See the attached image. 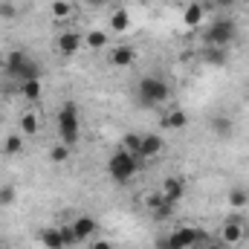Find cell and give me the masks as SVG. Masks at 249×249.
<instances>
[{"label":"cell","mask_w":249,"mask_h":249,"mask_svg":"<svg viewBox=\"0 0 249 249\" xmlns=\"http://www.w3.org/2000/svg\"><path fill=\"white\" fill-rule=\"evenodd\" d=\"M84 47H90V50H105V47H107V32L90 29V32L84 35Z\"/></svg>","instance_id":"cell-17"},{"label":"cell","mask_w":249,"mask_h":249,"mask_svg":"<svg viewBox=\"0 0 249 249\" xmlns=\"http://www.w3.org/2000/svg\"><path fill=\"white\" fill-rule=\"evenodd\" d=\"M247 203H249L247 188H232V191H229V206H232V209H244Z\"/></svg>","instance_id":"cell-24"},{"label":"cell","mask_w":249,"mask_h":249,"mask_svg":"<svg viewBox=\"0 0 249 249\" xmlns=\"http://www.w3.org/2000/svg\"><path fill=\"white\" fill-rule=\"evenodd\" d=\"M90 249H113V247H110L107 241H93V244H90Z\"/></svg>","instance_id":"cell-33"},{"label":"cell","mask_w":249,"mask_h":249,"mask_svg":"<svg viewBox=\"0 0 249 249\" xmlns=\"http://www.w3.org/2000/svg\"><path fill=\"white\" fill-rule=\"evenodd\" d=\"M212 235L203 232V229H194V226H183V229H174L171 235H162L157 241V249H203V244L209 241Z\"/></svg>","instance_id":"cell-3"},{"label":"cell","mask_w":249,"mask_h":249,"mask_svg":"<svg viewBox=\"0 0 249 249\" xmlns=\"http://www.w3.org/2000/svg\"><path fill=\"white\" fill-rule=\"evenodd\" d=\"M15 197H18L15 186H0V206H12Z\"/></svg>","instance_id":"cell-27"},{"label":"cell","mask_w":249,"mask_h":249,"mask_svg":"<svg viewBox=\"0 0 249 249\" xmlns=\"http://www.w3.org/2000/svg\"><path fill=\"white\" fill-rule=\"evenodd\" d=\"M162 197H165V203H177L183 194H186V183L180 180V177H168L165 183H162Z\"/></svg>","instance_id":"cell-12"},{"label":"cell","mask_w":249,"mask_h":249,"mask_svg":"<svg viewBox=\"0 0 249 249\" xmlns=\"http://www.w3.org/2000/svg\"><path fill=\"white\" fill-rule=\"evenodd\" d=\"M200 58H203V64H209V67H223V64L229 61V53L223 47H206Z\"/></svg>","instance_id":"cell-15"},{"label":"cell","mask_w":249,"mask_h":249,"mask_svg":"<svg viewBox=\"0 0 249 249\" xmlns=\"http://www.w3.org/2000/svg\"><path fill=\"white\" fill-rule=\"evenodd\" d=\"M70 151H72V148H67V145H55V148H53V151H50V160H53V162H55V165H61V162H67V160H70Z\"/></svg>","instance_id":"cell-26"},{"label":"cell","mask_w":249,"mask_h":249,"mask_svg":"<svg viewBox=\"0 0 249 249\" xmlns=\"http://www.w3.org/2000/svg\"><path fill=\"white\" fill-rule=\"evenodd\" d=\"M3 67H6V55L0 53V72H3Z\"/></svg>","instance_id":"cell-35"},{"label":"cell","mask_w":249,"mask_h":249,"mask_svg":"<svg viewBox=\"0 0 249 249\" xmlns=\"http://www.w3.org/2000/svg\"><path fill=\"white\" fill-rule=\"evenodd\" d=\"M70 226H72V232H75L78 244H81V241H90V238H93V235L99 232V223H96V220H93L90 214H78V217H75V220H72Z\"/></svg>","instance_id":"cell-10"},{"label":"cell","mask_w":249,"mask_h":249,"mask_svg":"<svg viewBox=\"0 0 249 249\" xmlns=\"http://www.w3.org/2000/svg\"><path fill=\"white\" fill-rule=\"evenodd\" d=\"M3 72H6L9 81H15V84L20 87L23 81L41 78V64L35 61V58H29L23 50H12V53H6V67H3Z\"/></svg>","instance_id":"cell-1"},{"label":"cell","mask_w":249,"mask_h":249,"mask_svg":"<svg viewBox=\"0 0 249 249\" xmlns=\"http://www.w3.org/2000/svg\"><path fill=\"white\" fill-rule=\"evenodd\" d=\"M87 3H90V6H93V9H102V6H107V3H110V0H87Z\"/></svg>","instance_id":"cell-34"},{"label":"cell","mask_w":249,"mask_h":249,"mask_svg":"<svg viewBox=\"0 0 249 249\" xmlns=\"http://www.w3.org/2000/svg\"><path fill=\"white\" fill-rule=\"evenodd\" d=\"M136 99L142 107H160L171 99V84L160 75H145L136 84Z\"/></svg>","instance_id":"cell-2"},{"label":"cell","mask_w":249,"mask_h":249,"mask_svg":"<svg viewBox=\"0 0 249 249\" xmlns=\"http://www.w3.org/2000/svg\"><path fill=\"white\" fill-rule=\"evenodd\" d=\"M15 15H18V9H15L12 3H0V18H9V20H12Z\"/></svg>","instance_id":"cell-31"},{"label":"cell","mask_w":249,"mask_h":249,"mask_svg":"<svg viewBox=\"0 0 249 249\" xmlns=\"http://www.w3.org/2000/svg\"><path fill=\"white\" fill-rule=\"evenodd\" d=\"M38 241L44 249H67L64 247V238H61V226H47L38 232Z\"/></svg>","instance_id":"cell-11"},{"label":"cell","mask_w":249,"mask_h":249,"mask_svg":"<svg viewBox=\"0 0 249 249\" xmlns=\"http://www.w3.org/2000/svg\"><path fill=\"white\" fill-rule=\"evenodd\" d=\"M55 124H58V133H61V142L67 148H72L81 136V116H78V107L75 102H64V107L55 116Z\"/></svg>","instance_id":"cell-4"},{"label":"cell","mask_w":249,"mask_h":249,"mask_svg":"<svg viewBox=\"0 0 249 249\" xmlns=\"http://www.w3.org/2000/svg\"><path fill=\"white\" fill-rule=\"evenodd\" d=\"M81 47H84V35H81V32H75V29L61 32V35H58V41H55V50H58L61 55H75Z\"/></svg>","instance_id":"cell-8"},{"label":"cell","mask_w":249,"mask_h":249,"mask_svg":"<svg viewBox=\"0 0 249 249\" xmlns=\"http://www.w3.org/2000/svg\"><path fill=\"white\" fill-rule=\"evenodd\" d=\"M38 127H41V119H38V113L26 110V113L20 116V133H26V136H35V133H38Z\"/></svg>","instance_id":"cell-18"},{"label":"cell","mask_w":249,"mask_h":249,"mask_svg":"<svg viewBox=\"0 0 249 249\" xmlns=\"http://www.w3.org/2000/svg\"><path fill=\"white\" fill-rule=\"evenodd\" d=\"M209 127H212V133H217V136H232V119H229V116H212V119H209Z\"/></svg>","instance_id":"cell-20"},{"label":"cell","mask_w":249,"mask_h":249,"mask_svg":"<svg viewBox=\"0 0 249 249\" xmlns=\"http://www.w3.org/2000/svg\"><path fill=\"white\" fill-rule=\"evenodd\" d=\"M171 214H174V203H162V206L154 212V217H157V220H168Z\"/></svg>","instance_id":"cell-29"},{"label":"cell","mask_w":249,"mask_h":249,"mask_svg":"<svg viewBox=\"0 0 249 249\" xmlns=\"http://www.w3.org/2000/svg\"><path fill=\"white\" fill-rule=\"evenodd\" d=\"M203 249H226V244H223L220 238H217V241H214V238H209V241L203 244Z\"/></svg>","instance_id":"cell-32"},{"label":"cell","mask_w":249,"mask_h":249,"mask_svg":"<svg viewBox=\"0 0 249 249\" xmlns=\"http://www.w3.org/2000/svg\"><path fill=\"white\" fill-rule=\"evenodd\" d=\"M122 148L127 151V154H136V157H139V148H142V133H124ZM139 160H142V157H139Z\"/></svg>","instance_id":"cell-23"},{"label":"cell","mask_w":249,"mask_h":249,"mask_svg":"<svg viewBox=\"0 0 249 249\" xmlns=\"http://www.w3.org/2000/svg\"><path fill=\"white\" fill-rule=\"evenodd\" d=\"M53 18L55 20H64V18H70L72 15V3H67V0H53Z\"/></svg>","instance_id":"cell-25"},{"label":"cell","mask_w":249,"mask_h":249,"mask_svg":"<svg viewBox=\"0 0 249 249\" xmlns=\"http://www.w3.org/2000/svg\"><path fill=\"white\" fill-rule=\"evenodd\" d=\"M139 171V157L136 154H127L124 148H119L116 154H110L107 160V174L113 183H130Z\"/></svg>","instance_id":"cell-5"},{"label":"cell","mask_w":249,"mask_h":249,"mask_svg":"<svg viewBox=\"0 0 249 249\" xmlns=\"http://www.w3.org/2000/svg\"><path fill=\"white\" fill-rule=\"evenodd\" d=\"M107 58H110V64H113V67H130V64L136 61V50H133V47H124V44H122V47H113Z\"/></svg>","instance_id":"cell-13"},{"label":"cell","mask_w":249,"mask_h":249,"mask_svg":"<svg viewBox=\"0 0 249 249\" xmlns=\"http://www.w3.org/2000/svg\"><path fill=\"white\" fill-rule=\"evenodd\" d=\"M235 38H238V23H235L232 18H214V20L209 23L206 35H203L206 47H223V50H226Z\"/></svg>","instance_id":"cell-6"},{"label":"cell","mask_w":249,"mask_h":249,"mask_svg":"<svg viewBox=\"0 0 249 249\" xmlns=\"http://www.w3.org/2000/svg\"><path fill=\"white\" fill-rule=\"evenodd\" d=\"M162 203H165V197H162V191H154V194H148V197H145V206H148L151 212H157V209H160Z\"/></svg>","instance_id":"cell-28"},{"label":"cell","mask_w":249,"mask_h":249,"mask_svg":"<svg viewBox=\"0 0 249 249\" xmlns=\"http://www.w3.org/2000/svg\"><path fill=\"white\" fill-rule=\"evenodd\" d=\"M0 151H3L6 157H15V154H20V151H23V136H18V133L6 136V139H3V145H0Z\"/></svg>","instance_id":"cell-22"},{"label":"cell","mask_w":249,"mask_h":249,"mask_svg":"<svg viewBox=\"0 0 249 249\" xmlns=\"http://www.w3.org/2000/svg\"><path fill=\"white\" fill-rule=\"evenodd\" d=\"M203 12H206V9H203L200 3H188L186 12H183V23H186L188 29H197L200 20H203Z\"/></svg>","instance_id":"cell-16"},{"label":"cell","mask_w":249,"mask_h":249,"mask_svg":"<svg viewBox=\"0 0 249 249\" xmlns=\"http://www.w3.org/2000/svg\"><path fill=\"white\" fill-rule=\"evenodd\" d=\"M61 238H64V247H75V244H78V238H75L72 226H61Z\"/></svg>","instance_id":"cell-30"},{"label":"cell","mask_w":249,"mask_h":249,"mask_svg":"<svg viewBox=\"0 0 249 249\" xmlns=\"http://www.w3.org/2000/svg\"><path fill=\"white\" fill-rule=\"evenodd\" d=\"M220 241H223L226 247H235V244L244 241V220H241V214H232V217L223 223V229H220Z\"/></svg>","instance_id":"cell-7"},{"label":"cell","mask_w":249,"mask_h":249,"mask_svg":"<svg viewBox=\"0 0 249 249\" xmlns=\"http://www.w3.org/2000/svg\"><path fill=\"white\" fill-rule=\"evenodd\" d=\"M160 124H162L165 130H183V127L188 124V113L186 110H180V107H174V110H168V113L162 116V122Z\"/></svg>","instance_id":"cell-14"},{"label":"cell","mask_w":249,"mask_h":249,"mask_svg":"<svg viewBox=\"0 0 249 249\" xmlns=\"http://www.w3.org/2000/svg\"><path fill=\"white\" fill-rule=\"evenodd\" d=\"M20 96H23L26 102H38V99H41V78L23 81V84H20Z\"/></svg>","instance_id":"cell-21"},{"label":"cell","mask_w":249,"mask_h":249,"mask_svg":"<svg viewBox=\"0 0 249 249\" xmlns=\"http://www.w3.org/2000/svg\"><path fill=\"white\" fill-rule=\"evenodd\" d=\"M110 29H113V32H127V29H130V15H127V9H116V12L110 15Z\"/></svg>","instance_id":"cell-19"},{"label":"cell","mask_w":249,"mask_h":249,"mask_svg":"<svg viewBox=\"0 0 249 249\" xmlns=\"http://www.w3.org/2000/svg\"><path fill=\"white\" fill-rule=\"evenodd\" d=\"M162 148H165V139H162L160 133H142V148H139V157H142V160L160 157Z\"/></svg>","instance_id":"cell-9"}]
</instances>
